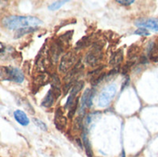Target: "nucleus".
<instances>
[{"mask_svg": "<svg viewBox=\"0 0 158 157\" xmlns=\"http://www.w3.org/2000/svg\"><path fill=\"white\" fill-rule=\"evenodd\" d=\"M43 21L33 16H8L3 19L2 25L7 30H19L27 27H38Z\"/></svg>", "mask_w": 158, "mask_h": 157, "instance_id": "1", "label": "nucleus"}, {"mask_svg": "<svg viewBox=\"0 0 158 157\" xmlns=\"http://www.w3.org/2000/svg\"><path fill=\"white\" fill-rule=\"evenodd\" d=\"M0 81H10L21 83L24 81V74L22 70L16 67H0Z\"/></svg>", "mask_w": 158, "mask_h": 157, "instance_id": "2", "label": "nucleus"}, {"mask_svg": "<svg viewBox=\"0 0 158 157\" xmlns=\"http://www.w3.org/2000/svg\"><path fill=\"white\" fill-rule=\"evenodd\" d=\"M117 92H118L117 84H110V85L105 87L99 94L98 105L101 107L107 106L112 102L113 98L117 94Z\"/></svg>", "mask_w": 158, "mask_h": 157, "instance_id": "3", "label": "nucleus"}, {"mask_svg": "<svg viewBox=\"0 0 158 157\" xmlns=\"http://www.w3.org/2000/svg\"><path fill=\"white\" fill-rule=\"evenodd\" d=\"M102 47H103V44H101L100 43H94L91 50L85 56V58H84L85 63L92 67H94L95 65H97L103 56Z\"/></svg>", "mask_w": 158, "mask_h": 157, "instance_id": "4", "label": "nucleus"}, {"mask_svg": "<svg viewBox=\"0 0 158 157\" xmlns=\"http://www.w3.org/2000/svg\"><path fill=\"white\" fill-rule=\"evenodd\" d=\"M77 60V56L73 52H68L66 53L61 60H60V64H59V71L60 72H67L70 68L73 67V65L76 63Z\"/></svg>", "mask_w": 158, "mask_h": 157, "instance_id": "5", "label": "nucleus"}, {"mask_svg": "<svg viewBox=\"0 0 158 157\" xmlns=\"http://www.w3.org/2000/svg\"><path fill=\"white\" fill-rule=\"evenodd\" d=\"M135 25L140 28L158 31V19H139L135 21Z\"/></svg>", "mask_w": 158, "mask_h": 157, "instance_id": "6", "label": "nucleus"}, {"mask_svg": "<svg viewBox=\"0 0 158 157\" xmlns=\"http://www.w3.org/2000/svg\"><path fill=\"white\" fill-rule=\"evenodd\" d=\"M94 90H90V89H87L82 97H81V112L83 113L84 111V107H91L92 105H93V99H94Z\"/></svg>", "mask_w": 158, "mask_h": 157, "instance_id": "7", "label": "nucleus"}, {"mask_svg": "<svg viewBox=\"0 0 158 157\" xmlns=\"http://www.w3.org/2000/svg\"><path fill=\"white\" fill-rule=\"evenodd\" d=\"M55 125L59 130H64L67 126V118L64 117L61 108H57L55 114Z\"/></svg>", "mask_w": 158, "mask_h": 157, "instance_id": "8", "label": "nucleus"}, {"mask_svg": "<svg viewBox=\"0 0 158 157\" xmlns=\"http://www.w3.org/2000/svg\"><path fill=\"white\" fill-rule=\"evenodd\" d=\"M83 69H84V67H83V65L81 62H79L78 64H76L74 66V68L65 77V81H67V83H69V82H72L73 83V80L76 79L77 76H79L82 72Z\"/></svg>", "mask_w": 158, "mask_h": 157, "instance_id": "9", "label": "nucleus"}, {"mask_svg": "<svg viewBox=\"0 0 158 157\" xmlns=\"http://www.w3.org/2000/svg\"><path fill=\"white\" fill-rule=\"evenodd\" d=\"M62 50H63V47H62V44L59 42L53 43V45L50 48V55H49L50 56V59L53 62L56 63L57 61L59 56L61 55Z\"/></svg>", "mask_w": 158, "mask_h": 157, "instance_id": "10", "label": "nucleus"}, {"mask_svg": "<svg viewBox=\"0 0 158 157\" xmlns=\"http://www.w3.org/2000/svg\"><path fill=\"white\" fill-rule=\"evenodd\" d=\"M81 142H82V145L84 146L86 155L88 157H93V150H92V145L90 143V141L88 139L87 136V130L86 128H83L82 130V133H81Z\"/></svg>", "mask_w": 158, "mask_h": 157, "instance_id": "11", "label": "nucleus"}, {"mask_svg": "<svg viewBox=\"0 0 158 157\" xmlns=\"http://www.w3.org/2000/svg\"><path fill=\"white\" fill-rule=\"evenodd\" d=\"M56 98H58V96H57V95L55 93V92L51 89V90L48 91L47 94H46L45 97L44 98V100H43V102H42V105L44 106V107H46V108L51 107V106L54 105V103H55V101H56Z\"/></svg>", "mask_w": 158, "mask_h": 157, "instance_id": "12", "label": "nucleus"}, {"mask_svg": "<svg viewBox=\"0 0 158 157\" xmlns=\"http://www.w3.org/2000/svg\"><path fill=\"white\" fill-rule=\"evenodd\" d=\"M14 118L21 126H27L30 123V119L22 110H16L14 112Z\"/></svg>", "mask_w": 158, "mask_h": 157, "instance_id": "13", "label": "nucleus"}, {"mask_svg": "<svg viewBox=\"0 0 158 157\" xmlns=\"http://www.w3.org/2000/svg\"><path fill=\"white\" fill-rule=\"evenodd\" d=\"M48 81H49V78L45 73H40L33 79V87L40 88L44 86V84H46Z\"/></svg>", "mask_w": 158, "mask_h": 157, "instance_id": "14", "label": "nucleus"}, {"mask_svg": "<svg viewBox=\"0 0 158 157\" xmlns=\"http://www.w3.org/2000/svg\"><path fill=\"white\" fill-rule=\"evenodd\" d=\"M122 60H123V50L119 49L112 54V56H110L109 64L111 66H117L119 63H121Z\"/></svg>", "mask_w": 158, "mask_h": 157, "instance_id": "15", "label": "nucleus"}, {"mask_svg": "<svg viewBox=\"0 0 158 157\" xmlns=\"http://www.w3.org/2000/svg\"><path fill=\"white\" fill-rule=\"evenodd\" d=\"M38 28L36 27H27V28H22V29H19V30H17L15 31V35H14V38L15 39H18V38H20L21 36L25 35V34H30L33 31H35Z\"/></svg>", "mask_w": 158, "mask_h": 157, "instance_id": "16", "label": "nucleus"}, {"mask_svg": "<svg viewBox=\"0 0 158 157\" xmlns=\"http://www.w3.org/2000/svg\"><path fill=\"white\" fill-rule=\"evenodd\" d=\"M83 86H84V81H77L74 85H73V87H72V89H71V92H70V94L69 95H71V96H73V97H76L77 96V94L81 92V90L83 88Z\"/></svg>", "mask_w": 158, "mask_h": 157, "instance_id": "17", "label": "nucleus"}, {"mask_svg": "<svg viewBox=\"0 0 158 157\" xmlns=\"http://www.w3.org/2000/svg\"><path fill=\"white\" fill-rule=\"evenodd\" d=\"M139 52H140L139 47H138L137 45H132V46H131L130 49H129L128 57H129L130 59H132V58H134V57H136V56H138Z\"/></svg>", "mask_w": 158, "mask_h": 157, "instance_id": "18", "label": "nucleus"}, {"mask_svg": "<svg viewBox=\"0 0 158 157\" xmlns=\"http://www.w3.org/2000/svg\"><path fill=\"white\" fill-rule=\"evenodd\" d=\"M68 1L67 0H62V1H56L54 3H52L51 5H49L48 6V9L49 10H52V11H55V10H57L58 8H60L64 4H66Z\"/></svg>", "mask_w": 158, "mask_h": 157, "instance_id": "19", "label": "nucleus"}, {"mask_svg": "<svg viewBox=\"0 0 158 157\" xmlns=\"http://www.w3.org/2000/svg\"><path fill=\"white\" fill-rule=\"evenodd\" d=\"M90 43H91V42H90L89 37H83L81 40H80V41L78 42V43H77V45H76V49L80 50V49H81V48H83V47H86V46L89 45Z\"/></svg>", "mask_w": 158, "mask_h": 157, "instance_id": "20", "label": "nucleus"}, {"mask_svg": "<svg viewBox=\"0 0 158 157\" xmlns=\"http://www.w3.org/2000/svg\"><path fill=\"white\" fill-rule=\"evenodd\" d=\"M32 120H33L34 124H35L40 130H44V131H46V130H47V126H46L42 120L38 119V118H34Z\"/></svg>", "mask_w": 158, "mask_h": 157, "instance_id": "21", "label": "nucleus"}, {"mask_svg": "<svg viewBox=\"0 0 158 157\" xmlns=\"http://www.w3.org/2000/svg\"><path fill=\"white\" fill-rule=\"evenodd\" d=\"M72 33H73V31H68V32H66L65 34H63V35L60 37V40H61L60 43H69V42L70 41V39H71Z\"/></svg>", "mask_w": 158, "mask_h": 157, "instance_id": "22", "label": "nucleus"}, {"mask_svg": "<svg viewBox=\"0 0 158 157\" xmlns=\"http://www.w3.org/2000/svg\"><path fill=\"white\" fill-rule=\"evenodd\" d=\"M82 127H83L82 117L81 116V117H79V118H77L75 119V121H74V129H75L76 130H80L82 129Z\"/></svg>", "mask_w": 158, "mask_h": 157, "instance_id": "23", "label": "nucleus"}, {"mask_svg": "<svg viewBox=\"0 0 158 157\" xmlns=\"http://www.w3.org/2000/svg\"><path fill=\"white\" fill-rule=\"evenodd\" d=\"M105 78H106V73H102V74H100L94 81H92V84H93L94 86H96V85H98L99 83H101V82L105 80Z\"/></svg>", "mask_w": 158, "mask_h": 157, "instance_id": "24", "label": "nucleus"}, {"mask_svg": "<svg viewBox=\"0 0 158 157\" xmlns=\"http://www.w3.org/2000/svg\"><path fill=\"white\" fill-rule=\"evenodd\" d=\"M134 33H135V34H138V35H143V36H148V35H150L149 31H148L146 29H144V28H139L137 31H135Z\"/></svg>", "mask_w": 158, "mask_h": 157, "instance_id": "25", "label": "nucleus"}, {"mask_svg": "<svg viewBox=\"0 0 158 157\" xmlns=\"http://www.w3.org/2000/svg\"><path fill=\"white\" fill-rule=\"evenodd\" d=\"M133 2H134L133 0H118V3L123 6H130Z\"/></svg>", "mask_w": 158, "mask_h": 157, "instance_id": "26", "label": "nucleus"}, {"mask_svg": "<svg viewBox=\"0 0 158 157\" xmlns=\"http://www.w3.org/2000/svg\"><path fill=\"white\" fill-rule=\"evenodd\" d=\"M131 66V63H127L126 65H124V66H123V68H122V73H123L124 75H125V74L130 70Z\"/></svg>", "mask_w": 158, "mask_h": 157, "instance_id": "27", "label": "nucleus"}, {"mask_svg": "<svg viewBox=\"0 0 158 157\" xmlns=\"http://www.w3.org/2000/svg\"><path fill=\"white\" fill-rule=\"evenodd\" d=\"M4 49H5V46H4V44L0 42V52H3Z\"/></svg>", "mask_w": 158, "mask_h": 157, "instance_id": "28", "label": "nucleus"}, {"mask_svg": "<svg viewBox=\"0 0 158 157\" xmlns=\"http://www.w3.org/2000/svg\"><path fill=\"white\" fill-rule=\"evenodd\" d=\"M120 157H125V153H124V152H122V155Z\"/></svg>", "mask_w": 158, "mask_h": 157, "instance_id": "29", "label": "nucleus"}]
</instances>
